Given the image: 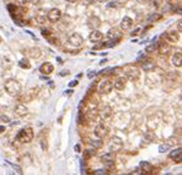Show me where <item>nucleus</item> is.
<instances>
[{"mask_svg":"<svg viewBox=\"0 0 182 175\" xmlns=\"http://www.w3.org/2000/svg\"><path fill=\"white\" fill-rule=\"evenodd\" d=\"M4 89H5V91H6L10 96H14V97H17L22 92L21 84H20L17 80H15V79H8L6 81H5Z\"/></svg>","mask_w":182,"mask_h":175,"instance_id":"obj_1","label":"nucleus"},{"mask_svg":"<svg viewBox=\"0 0 182 175\" xmlns=\"http://www.w3.org/2000/svg\"><path fill=\"white\" fill-rule=\"evenodd\" d=\"M123 73L126 75V78L132 80V81H136L140 78V69L139 67L137 65H133V64H128V65H124L123 67Z\"/></svg>","mask_w":182,"mask_h":175,"instance_id":"obj_2","label":"nucleus"},{"mask_svg":"<svg viewBox=\"0 0 182 175\" xmlns=\"http://www.w3.org/2000/svg\"><path fill=\"white\" fill-rule=\"evenodd\" d=\"M33 137H35L33 130L31 127H26V128H22V130L16 135V141L26 144V143H30L31 141H32Z\"/></svg>","mask_w":182,"mask_h":175,"instance_id":"obj_3","label":"nucleus"},{"mask_svg":"<svg viewBox=\"0 0 182 175\" xmlns=\"http://www.w3.org/2000/svg\"><path fill=\"white\" fill-rule=\"evenodd\" d=\"M38 94H39L38 88H32V89H30L26 92H24L22 95L20 94L19 95L20 96L19 100H20V102H30V101H32L33 99H36V97L38 96Z\"/></svg>","mask_w":182,"mask_h":175,"instance_id":"obj_4","label":"nucleus"},{"mask_svg":"<svg viewBox=\"0 0 182 175\" xmlns=\"http://www.w3.org/2000/svg\"><path fill=\"white\" fill-rule=\"evenodd\" d=\"M112 89H113V81L111 79H103L97 86L98 94H102V95L110 94L112 91Z\"/></svg>","mask_w":182,"mask_h":175,"instance_id":"obj_5","label":"nucleus"},{"mask_svg":"<svg viewBox=\"0 0 182 175\" xmlns=\"http://www.w3.org/2000/svg\"><path fill=\"white\" fill-rule=\"evenodd\" d=\"M107 132H108V127L105 125L103 122L98 123V125H96L95 130H93V135H95L97 138H105L107 136Z\"/></svg>","mask_w":182,"mask_h":175,"instance_id":"obj_6","label":"nucleus"},{"mask_svg":"<svg viewBox=\"0 0 182 175\" xmlns=\"http://www.w3.org/2000/svg\"><path fill=\"white\" fill-rule=\"evenodd\" d=\"M68 43L74 46V47H80V46H82V43H84V38H82L81 35L74 32L70 36H68Z\"/></svg>","mask_w":182,"mask_h":175,"instance_id":"obj_7","label":"nucleus"},{"mask_svg":"<svg viewBox=\"0 0 182 175\" xmlns=\"http://www.w3.org/2000/svg\"><path fill=\"white\" fill-rule=\"evenodd\" d=\"M60 17H62V11L59 9H57V8L51 9L48 11V14H47V20H49V21L53 22V24L58 22L60 20Z\"/></svg>","mask_w":182,"mask_h":175,"instance_id":"obj_8","label":"nucleus"},{"mask_svg":"<svg viewBox=\"0 0 182 175\" xmlns=\"http://www.w3.org/2000/svg\"><path fill=\"white\" fill-rule=\"evenodd\" d=\"M123 148V142L121 138L118 137H112L111 141H110V151L116 153V152H119L121 149Z\"/></svg>","mask_w":182,"mask_h":175,"instance_id":"obj_9","label":"nucleus"},{"mask_svg":"<svg viewBox=\"0 0 182 175\" xmlns=\"http://www.w3.org/2000/svg\"><path fill=\"white\" fill-rule=\"evenodd\" d=\"M14 114L16 117H25L28 115V109L27 106H26L25 104H22V102H19V104L15 106L14 109Z\"/></svg>","mask_w":182,"mask_h":175,"instance_id":"obj_10","label":"nucleus"},{"mask_svg":"<svg viewBox=\"0 0 182 175\" xmlns=\"http://www.w3.org/2000/svg\"><path fill=\"white\" fill-rule=\"evenodd\" d=\"M114 158H116L114 153L113 152H108V153L103 154V156L101 157V162L105 163L107 168H112L113 164H114Z\"/></svg>","mask_w":182,"mask_h":175,"instance_id":"obj_11","label":"nucleus"},{"mask_svg":"<svg viewBox=\"0 0 182 175\" xmlns=\"http://www.w3.org/2000/svg\"><path fill=\"white\" fill-rule=\"evenodd\" d=\"M39 72L42 74H44V75H49V74H52L54 72V65L52 63H49V62H44V63L41 64Z\"/></svg>","mask_w":182,"mask_h":175,"instance_id":"obj_12","label":"nucleus"},{"mask_svg":"<svg viewBox=\"0 0 182 175\" xmlns=\"http://www.w3.org/2000/svg\"><path fill=\"white\" fill-rule=\"evenodd\" d=\"M26 52H27V56L30 58H33V59H38L43 56L42 49L38 48V47H31V48H28L27 51H26Z\"/></svg>","mask_w":182,"mask_h":175,"instance_id":"obj_13","label":"nucleus"},{"mask_svg":"<svg viewBox=\"0 0 182 175\" xmlns=\"http://www.w3.org/2000/svg\"><path fill=\"white\" fill-rule=\"evenodd\" d=\"M127 85V78L126 76H117L116 80L113 81V88L117 90H123Z\"/></svg>","mask_w":182,"mask_h":175,"instance_id":"obj_14","label":"nucleus"},{"mask_svg":"<svg viewBox=\"0 0 182 175\" xmlns=\"http://www.w3.org/2000/svg\"><path fill=\"white\" fill-rule=\"evenodd\" d=\"M133 26V20L129 17V16H124L122 19V21L121 24H119V28H121L122 31H128V30H131Z\"/></svg>","mask_w":182,"mask_h":175,"instance_id":"obj_15","label":"nucleus"},{"mask_svg":"<svg viewBox=\"0 0 182 175\" xmlns=\"http://www.w3.org/2000/svg\"><path fill=\"white\" fill-rule=\"evenodd\" d=\"M169 158L175 160L176 163L182 162V148H176L169 154Z\"/></svg>","mask_w":182,"mask_h":175,"instance_id":"obj_16","label":"nucleus"},{"mask_svg":"<svg viewBox=\"0 0 182 175\" xmlns=\"http://www.w3.org/2000/svg\"><path fill=\"white\" fill-rule=\"evenodd\" d=\"M98 114H100V117L102 118L103 121H107V120H110V118L112 117V109L110 106H103V109L98 112Z\"/></svg>","mask_w":182,"mask_h":175,"instance_id":"obj_17","label":"nucleus"},{"mask_svg":"<svg viewBox=\"0 0 182 175\" xmlns=\"http://www.w3.org/2000/svg\"><path fill=\"white\" fill-rule=\"evenodd\" d=\"M103 38V33L101 32V31L98 30H92L91 33L89 35V40L91 41V42H100V41Z\"/></svg>","mask_w":182,"mask_h":175,"instance_id":"obj_18","label":"nucleus"},{"mask_svg":"<svg viewBox=\"0 0 182 175\" xmlns=\"http://www.w3.org/2000/svg\"><path fill=\"white\" fill-rule=\"evenodd\" d=\"M165 38L171 43H176L180 40V35L176 31H169V32L165 33Z\"/></svg>","mask_w":182,"mask_h":175,"instance_id":"obj_19","label":"nucleus"},{"mask_svg":"<svg viewBox=\"0 0 182 175\" xmlns=\"http://www.w3.org/2000/svg\"><path fill=\"white\" fill-rule=\"evenodd\" d=\"M42 35L44 36V37H46L47 40L49 41V42H51L52 44H55V46H59V44H60V43H59V41L54 37L53 33H52L51 31H48V30H43V31H42Z\"/></svg>","mask_w":182,"mask_h":175,"instance_id":"obj_20","label":"nucleus"},{"mask_svg":"<svg viewBox=\"0 0 182 175\" xmlns=\"http://www.w3.org/2000/svg\"><path fill=\"white\" fill-rule=\"evenodd\" d=\"M100 24H101V20L98 19L97 16H91L89 20H87V25H89L92 30L97 28L98 26H100Z\"/></svg>","mask_w":182,"mask_h":175,"instance_id":"obj_21","label":"nucleus"},{"mask_svg":"<svg viewBox=\"0 0 182 175\" xmlns=\"http://www.w3.org/2000/svg\"><path fill=\"white\" fill-rule=\"evenodd\" d=\"M119 37H121V31L118 28H111L107 32V38L110 40H119Z\"/></svg>","mask_w":182,"mask_h":175,"instance_id":"obj_22","label":"nucleus"},{"mask_svg":"<svg viewBox=\"0 0 182 175\" xmlns=\"http://www.w3.org/2000/svg\"><path fill=\"white\" fill-rule=\"evenodd\" d=\"M172 64L175 67H177V68L182 67V54L181 53H175L172 56Z\"/></svg>","mask_w":182,"mask_h":175,"instance_id":"obj_23","label":"nucleus"},{"mask_svg":"<svg viewBox=\"0 0 182 175\" xmlns=\"http://www.w3.org/2000/svg\"><path fill=\"white\" fill-rule=\"evenodd\" d=\"M142 68L147 72H150V70L155 69V63L153 60H144L142 63Z\"/></svg>","mask_w":182,"mask_h":175,"instance_id":"obj_24","label":"nucleus"},{"mask_svg":"<svg viewBox=\"0 0 182 175\" xmlns=\"http://www.w3.org/2000/svg\"><path fill=\"white\" fill-rule=\"evenodd\" d=\"M140 169L144 172V173H150L153 170V165L150 164L149 162H140Z\"/></svg>","mask_w":182,"mask_h":175,"instance_id":"obj_25","label":"nucleus"},{"mask_svg":"<svg viewBox=\"0 0 182 175\" xmlns=\"http://www.w3.org/2000/svg\"><path fill=\"white\" fill-rule=\"evenodd\" d=\"M19 67H20V68H22V69H30L31 64H30V62H28L27 58H22V59L19 60Z\"/></svg>","mask_w":182,"mask_h":175,"instance_id":"obj_26","label":"nucleus"},{"mask_svg":"<svg viewBox=\"0 0 182 175\" xmlns=\"http://www.w3.org/2000/svg\"><path fill=\"white\" fill-rule=\"evenodd\" d=\"M159 49V42H155V43H152V44H149L147 48H145V51H147L148 53H153L155 52V51H158Z\"/></svg>","mask_w":182,"mask_h":175,"instance_id":"obj_27","label":"nucleus"},{"mask_svg":"<svg viewBox=\"0 0 182 175\" xmlns=\"http://www.w3.org/2000/svg\"><path fill=\"white\" fill-rule=\"evenodd\" d=\"M91 146L93 147V149H98V148H101V147L103 146L102 140H101V138H98V140H96V141H91Z\"/></svg>","mask_w":182,"mask_h":175,"instance_id":"obj_28","label":"nucleus"},{"mask_svg":"<svg viewBox=\"0 0 182 175\" xmlns=\"http://www.w3.org/2000/svg\"><path fill=\"white\" fill-rule=\"evenodd\" d=\"M161 19V15L160 14H155V15H150V16L148 17V20L149 21H156V20H160Z\"/></svg>","mask_w":182,"mask_h":175,"instance_id":"obj_29","label":"nucleus"},{"mask_svg":"<svg viewBox=\"0 0 182 175\" xmlns=\"http://www.w3.org/2000/svg\"><path fill=\"white\" fill-rule=\"evenodd\" d=\"M36 21H37L38 24H44L47 21V16H41V15H38V16H36Z\"/></svg>","mask_w":182,"mask_h":175,"instance_id":"obj_30","label":"nucleus"},{"mask_svg":"<svg viewBox=\"0 0 182 175\" xmlns=\"http://www.w3.org/2000/svg\"><path fill=\"white\" fill-rule=\"evenodd\" d=\"M92 154H95V152H92V151H89V149H87V151H85V153H84V158L85 159H87V158H90Z\"/></svg>","mask_w":182,"mask_h":175,"instance_id":"obj_31","label":"nucleus"},{"mask_svg":"<svg viewBox=\"0 0 182 175\" xmlns=\"http://www.w3.org/2000/svg\"><path fill=\"white\" fill-rule=\"evenodd\" d=\"M10 164V163H9ZM10 165H11L15 170H16V173H19V174H22V169L20 168V167H17V165H14V164H10Z\"/></svg>","mask_w":182,"mask_h":175,"instance_id":"obj_32","label":"nucleus"},{"mask_svg":"<svg viewBox=\"0 0 182 175\" xmlns=\"http://www.w3.org/2000/svg\"><path fill=\"white\" fill-rule=\"evenodd\" d=\"M41 146H42V149L44 152H47V141L46 140H42L41 141Z\"/></svg>","mask_w":182,"mask_h":175,"instance_id":"obj_33","label":"nucleus"},{"mask_svg":"<svg viewBox=\"0 0 182 175\" xmlns=\"http://www.w3.org/2000/svg\"><path fill=\"white\" fill-rule=\"evenodd\" d=\"M69 74H70V72L64 69V70H62L60 73H59V76H66V75H69Z\"/></svg>","mask_w":182,"mask_h":175,"instance_id":"obj_34","label":"nucleus"},{"mask_svg":"<svg viewBox=\"0 0 182 175\" xmlns=\"http://www.w3.org/2000/svg\"><path fill=\"white\" fill-rule=\"evenodd\" d=\"M140 31H142V28H140V27H138V28H136V30H134L133 31V32L131 33L132 36H137V35H139L140 33Z\"/></svg>","mask_w":182,"mask_h":175,"instance_id":"obj_35","label":"nucleus"},{"mask_svg":"<svg viewBox=\"0 0 182 175\" xmlns=\"http://www.w3.org/2000/svg\"><path fill=\"white\" fill-rule=\"evenodd\" d=\"M78 84H79V81H78V80H71L70 83H69V86H70V88H74V86H76Z\"/></svg>","mask_w":182,"mask_h":175,"instance_id":"obj_36","label":"nucleus"},{"mask_svg":"<svg viewBox=\"0 0 182 175\" xmlns=\"http://www.w3.org/2000/svg\"><path fill=\"white\" fill-rule=\"evenodd\" d=\"M0 118H1V120L4 121V122H10V118L8 117V116H5V115H0Z\"/></svg>","mask_w":182,"mask_h":175,"instance_id":"obj_37","label":"nucleus"},{"mask_svg":"<svg viewBox=\"0 0 182 175\" xmlns=\"http://www.w3.org/2000/svg\"><path fill=\"white\" fill-rule=\"evenodd\" d=\"M166 149H169V146H160V147H159V151H160L161 153L165 152Z\"/></svg>","mask_w":182,"mask_h":175,"instance_id":"obj_38","label":"nucleus"},{"mask_svg":"<svg viewBox=\"0 0 182 175\" xmlns=\"http://www.w3.org/2000/svg\"><path fill=\"white\" fill-rule=\"evenodd\" d=\"M93 174H107V172L106 170H103V169H100V170H95V172H93Z\"/></svg>","mask_w":182,"mask_h":175,"instance_id":"obj_39","label":"nucleus"},{"mask_svg":"<svg viewBox=\"0 0 182 175\" xmlns=\"http://www.w3.org/2000/svg\"><path fill=\"white\" fill-rule=\"evenodd\" d=\"M145 138H148L149 141H152V140H154V135H152V133H147V135H145Z\"/></svg>","mask_w":182,"mask_h":175,"instance_id":"obj_40","label":"nucleus"},{"mask_svg":"<svg viewBox=\"0 0 182 175\" xmlns=\"http://www.w3.org/2000/svg\"><path fill=\"white\" fill-rule=\"evenodd\" d=\"M74 151L79 153V152L81 151V147H80V144H75V147H74Z\"/></svg>","mask_w":182,"mask_h":175,"instance_id":"obj_41","label":"nucleus"},{"mask_svg":"<svg viewBox=\"0 0 182 175\" xmlns=\"http://www.w3.org/2000/svg\"><path fill=\"white\" fill-rule=\"evenodd\" d=\"M155 8H159L160 6V4H161V0H155Z\"/></svg>","mask_w":182,"mask_h":175,"instance_id":"obj_42","label":"nucleus"},{"mask_svg":"<svg viewBox=\"0 0 182 175\" xmlns=\"http://www.w3.org/2000/svg\"><path fill=\"white\" fill-rule=\"evenodd\" d=\"M177 28H179V31H181V32H182V21H180L177 24Z\"/></svg>","mask_w":182,"mask_h":175,"instance_id":"obj_43","label":"nucleus"},{"mask_svg":"<svg viewBox=\"0 0 182 175\" xmlns=\"http://www.w3.org/2000/svg\"><path fill=\"white\" fill-rule=\"evenodd\" d=\"M71 94H73V90H66V91H65V95L71 96Z\"/></svg>","mask_w":182,"mask_h":175,"instance_id":"obj_44","label":"nucleus"},{"mask_svg":"<svg viewBox=\"0 0 182 175\" xmlns=\"http://www.w3.org/2000/svg\"><path fill=\"white\" fill-rule=\"evenodd\" d=\"M5 130H6V128H5V126H0V133H4Z\"/></svg>","mask_w":182,"mask_h":175,"instance_id":"obj_45","label":"nucleus"},{"mask_svg":"<svg viewBox=\"0 0 182 175\" xmlns=\"http://www.w3.org/2000/svg\"><path fill=\"white\" fill-rule=\"evenodd\" d=\"M65 1H68V3H76L78 0H65Z\"/></svg>","mask_w":182,"mask_h":175,"instance_id":"obj_46","label":"nucleus"},{"mask_svg":"<svg viewBox=\"0 0 182 175\" xmlns=\"http://www.w3.org/2000/svg\"><path fill=\"white\" fill-rule=\"evenodd\" d=\"M93 1H97V3H102V1H105V0H93Z\"/></svg>","mask_w":182,"mask_h":175,"instance_id":"obj_47","label":"nucleus"},{"mask_svg":"<svg viewBox=\"0 0 182 175\" xmlns=\"http://www.w3.org/2000/svg\"><path fill=\"white\" fill-rule=\"evenodd\" d=\"M1 42H3V38H1V37H0V43H1Z\"/></svg>","mask_w":182,"mask_h":175,"instance_id":"obj_48","label":"nucleus"}]
</instances>
